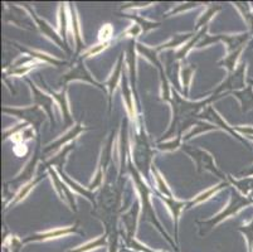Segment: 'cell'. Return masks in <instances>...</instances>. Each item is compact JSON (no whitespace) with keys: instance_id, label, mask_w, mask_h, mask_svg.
<instances>
[{"instance_id":"1","label":"cell","mask_w":253,"mask_h":252,"mask_svg":"<svg viewBox=\"0 0 253 252\" xmlns=\"http://www.w3.org/2000/svg\"><path fill=\"white\" fill-rule=\"evenodd\" d=\"M105 245V239H100V240H96V241H92L88 242V244L84 245V246L78 247V249L72 250L70 252H88L93 249H98V247H102Z\"/></svg>"},{"instance_id":"2","label":"cell","mask_w":253,"mask_h":252,"mask_svg":"<svg viewBox=\"0 0 253 252\" xmlns=\"http://www.w3.org/2000/svg\"><path fill=\"white\" fill-rule=\"evenodd\" d=\"M71 231L70 230H54V231H48V232L42 233L41 237L33 240H49V239H57V237H61V236L68 235Z\"/></svg>"},{"instance_id":"3","label":"cell","mask_w":253,"mask_h":252,"mask_svg":"<svg viewBox=\"0 0 253 252\" xmlns=\"http://www.w3.org/2000/svg\"><path fill=\"white\" fill-rule=\"evenodd\" d=\"M111 34H112L111 25H110V24L105 25V27H103L102 29H101V32H100V39H101V41H103V42L109 41V39L111 38Z\"/></svg>"},{"instance_id":"4","label":"cell","mask_w":253,"mask_h":252,"mask_svg":"<svg viewBox=\"0 0 253 252\" xmlns=\"http://www.w3.org/2000/svg\"><path fill=\"white\" fill-rule=\"evenodd\" d=\"M246 236L248 240V246H250V252H253V223L250 226L248 230H245Z\"/></svg>"}]
</instances>
